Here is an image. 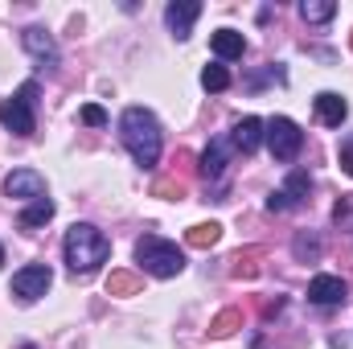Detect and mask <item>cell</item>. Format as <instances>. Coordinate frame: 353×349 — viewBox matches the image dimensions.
I'll list each match as a JSON object with an SVG mask.
<instances>
[{
    "label": "cell",
    "mask_w": 353,
    "mask_h": 349,
    "mask_svg": "<svg viewBox=\"0 0 353 349\" xmlns=\"http://www.w3.org/2000/svg\"><path fill=\"white\" fill-rule=\"evenodd\" d=\"M119 140L123 148L132 152V161L140 169H157L161 165V148H165V136H161V123L148 107H128L119 115Z\"/></svg>",
    "instance_id": "6da1fadb"
},
{
    "label": "cell",
    "mask_w": 353,
    "mask_h": 349,
    "mask_svg": "<svg viewBox=\"0 0 353 349\" xmlns=\"http://www.w3.org/2000/svg\"><path fill=\"white\" fill-rule=\"evenodd\" d=\"M62 251H66V267H70L74 275H90V271H99L103 263L111 259L107 235H103L99 226H90V222H74V226L66 230Z\"/></svg>",
    "instance_id": "7a4b0ae2"
},
{
    "label": "cell",
    "mask_w": 353,
    "mask_h": 349,
    "mask_svg": "<svg viewBox=\"0 0 353 349\" xmlns=\"http://www.w3.org/2000/svg\"><path fill=\"white\" fill-rule=\"evenodd\" d=\"M136 263L148 271V275H157V279H173L185 271V251L169 243V239H157V235H144L140 243H136Z\"/></svg>",
    "instance_id": "3957f363"
},
{
    "label": "cell",
    "mask_w": 353,
    "mask_h": 349,
    "mask_svg": "<svg viewBox=\"0 0 353 349\" xmlns=\"http://www.w3.org/2000/svg\"><path fill=\"white\" fill-rule=\"evenodd\" d=\"M33 103H37V83H25L12 99H0V123H4L12 136H33V132H37Z\"/></svg>",
    "instance_id": "277c9868"
},
{
    "label": "cell",
    "mask_w": 353,
    "mask_h": 349,
    "mask_svg": "<svg viewBox=\"0 0 353 349\" xmlns=\"http://www.w3.org/2000/svg\"><path fill=\"white\" fill-rule=\"evenodd\" d=\"M267 148H271V157L279 161V165H292L296 157H300V148H304V132L288 119V115H275V119H267V132H263Z\"/></svg>",
    "instance_id": "5b68a950"
},
{
    "label": "cell",
    "mask_w": 353,
    "mask_h": 349,
    "mask_svg": "<svg viewBox=\"0 0 353 349\" xmlns=\"http://www.w3.org/2000/svg\"><path fill=\"white\" fill-rule=\"evenodd\" d=\"M21 46H25V54L41 66V70H58V62H62V54H58V41L41 29V25H29L25 33H21Z\"/></svg>",
    "instance_id": "8992f818"
},
{
    "label": "cell",
    "mask_w": 353,
    "mask_h": 349,
    "mask_svg": "<svg viewBox=\"0 0 353 349\" xmlns=\"http://www.w3.org/2000/svg\"><path fill=\"white\" fill-rule=\"evenodd\" d=\"M50 283H54V271H50L46 263H29V267H21V271L12 275V292H17L21 300H41V296L50 292Z\"/></svg>",
    "instance_id": "52a82bcc"
},
{
    "label": "cell",
    "mask_w": 353,
    "mask_h": 349,
    "mask_svg": "<svg viewBox=\"0 0 353 349\" xmlns=\"http://www.w3.org/2000/svg\"><path fill=\"white\" fill-rule=\"evenodd\" d=\"M4 197H21V201H41L46 197V177L33 169H17L4 177Z\"/></svg>",
    "instance_id": "ba28073f"
},
{
    "label": "cell",
    "mask_w": 353,
    "mask_h": 349,
    "mask_svg": "<svg viewBox=\"0 0 353 349\" xmlns=\"http://www.w3.org/2000/svg\"><path fill=\"white\" fill-rule=\"evenodd\" d=\"M308 300L321 304V308H333V304H345L350 300V283L341 275H316L308 283Z\"/></svg>",
    "instance_id": "9c48e42d"
},
{
    "label": "cell",
    "mask_w": 353,
    "mask_h": 349,
    "mask_svg": "<svg viewBox=\"0 0 353 349\" xmlns=\"http://www.w3.org/2000/svg\"><path fill=\"white\" fill-rule=\"evenodd\" d=\"M201 17V4L197 0H173L169 8H165V25L173 29L176 41H185L189 33H193V21Z\"/></svg>",
    "instance_id": "30bf717a"
},
{
    "label": "cell",
    "mask_w": 353,
    "mask_h": 349,
    "mask_svg": "<svg viewBox=\"0 0 353 349\" xmlns=\"http://www.w3.org/2000/svg\"><path fill=\"white\" fill-rule=\"evenodd\" d=\"M230 161H234V144H230V136H214L210 148L201 152V173L210 177V181H218V177L226 173Z\"/></svg>",
    "instance_id": "8fae6325"
},
{
    "label": "cell",
    "mask_w": 353,
    "mask_h": 349,
    "mask_svg": "<svg viewBox=\"0 0 353 349\" xmlns=\"http://www.w3.org/2000/svg\"><path fill=\"white\" fill-rule=\"evenodd\" d=\"M312 107H316V119H321L325 128H341L345 115H350V103H345L337 90H321V94L312 99Z\"/></svg>",
    "instance_id": "7c38bea8"
},
{
    "label": "cell",
    "mask_w": 353,
    "mask_h": 349,
    "mask_svg": "<svg viewBox=\"0 0 353 349\" xmlns=\"http://www.w3.org/2000/svg\"><path fill=\"white\" fill-rule=\"evenodd\" d=\"M263 132L267 123L263 119H255V115H247V119H239L234 123V136H230V144H234V152H243V157H251L259 144H263Z\"/></svg>",
    "instance_id": "4fadbf2b"
},
{
    "label": "cell",
    "mask_w": 353,
    "mask_h": 349,
    "mask_svg": "<svg viewBox=\"0 0 353 349\" xmlns=\"http://www.w3.org/2000/svg\"><path fill=\"white\" fill-rule=\"evenodd\" d=\"M210 50H214L222 62H234V58L247 54V37H243L239 29H218V33L210 37Z\"/></svg>",
    "instance_id": "5bb4252c"
},
{
    "label": "cell",
    "mask_w": 353,
    "mask_h": 349,
    "mask_svg": "<svg viewBox=\"0 0 353 349\" xmlns=\"http://www.w3.org/2000/svg\"><path fill=\"white\" fill-rule=\"evenodd\" d=\"M50 218H54V201H50V197H41V201H29V206L21 210V218H17V222H21V230H37V226H46Z\"/></svg>",
    "instance_id": "9a60e30c"
},
{
    "label": "cell",
    "mask_w": 353,
    "mask_h": 349,
    "mask_svg": "<svg viewBox=\"0 0 353 349\" xmlns=\"http://www.w3.org/2000/svg\"><path fill=\"white\" fill-rule=\"evenodd\" d=\"M300 17H304L308 25H325V21L337 17V4H333V0H304V4H300Z\"/></svg>",
    "instance_id": "2e32d148"
},
{
    "label": "cell",
    "mask_w": 353,
    "mask_h": 349,
    "mask_svg": "<svg viewBox=\"0 0 353 349\" xmlns=\"http://www.w3.org/2000/svg\"><path fill=\"white\" fill-rule=\"evenodd\" d=\"M218 239H222V226H218V222H197V226H189V235H185V243H189V247H201V251L214 247Z\"/></svg>",
    "instance_id": "e0dca14e"
},
{
    "label": "cell",
    "mask_w": 353,
    "mask_h": 349,
    "mask_svg": "<svg viewBox=\"0 0 353 349\" xmlns=\"http://www.w3.org/2000/svg\"><path fill=\"white\" fill-rule=\"evenodd\" d=\"M140 288H144V279L132 275V271H111V279H107V292L111 296H136Z\"/></svg>",
    "instance_id": "ac0fdd59"
},
{
    "label": "cell",
    "mask_w": 353,
    "mask_h": 349,
    "mask_svg": "<svg viewBox=\"0 0 353 349\" xmlns=\"http://www.w3.org/2000/svg\"><path fill=\"white\" fill-rule=\"evenodd\" d=\"M234 329H243V312L239 308H226V312H218L210 321V337H230Z\"/></svg>",
    "instance_id": "d6986e66"
},
{
    "label": "cell",
    "mask_w": 353,
    "mask_h": 349,
    "mask_svg": "<svg viewBox=\"0 0 353 349\" xmlns=\"http://www.w3.org/2000/svg\"><path fill=\"white\" fill-rule=\"evenodd\" d=\"M308 185H312V181H308V173H300V169H296V173L288 177V185H283L279 193L288 197V206H300V201L308 197Z\"/></svg>",
    "instance_id": "ffe728a7"
},
{
    "label": "cell",
    "mask_w": 353,
    "mask_h": 349,
    "mask_svg": "<svg viewBox=\"0 0 353 349\" xmlns=\"http://www.w3.org/2000/svg\"><path fill=\"white\" fill-rule=\"evenodd\" d=\"M201 87H205V90H226V87H230V70H226L222 62L205 66V70H201Z\"/></svg>",
    "instance_id": "44dd1931"
},
{
    "label": "cell",
    "mask_w": 353,
    "mask_h": 349,
    "mask_svg": "<svg viewBox=\"0 0 353 349\" xmlns=\"http://www.w3.org/2000/svg\"><path fill=\"white\" fill-rule=\"evenodd\" d=\"M79 119H83L87 128H103V123H107V111H103L99 103H87V107L79 111Z\"/></svg>",
    "instance_id": "7402d4cb"
},
{
    "label": "cell",
    "mask_w": 353,
    "mask_h": 349,
    "mask_svg": "<svg viewBox=\"0 0 353 349\" xmlns=\"http://www.w3.org/2000/svg\"><path fill=\"white\" fill-rule=\"evenodd\" d=\"M341 169L353 177V132L345 136V140H341Z\"/></svg>",
    "instance_id": "603a6c76"
},
{
    "label": "cell",
    "mask_w": 353,
    "mask_h": 349,
    "mask_svg": "<svg viewBox=\"0 0 353 349\" xmlns=\"http://www.w3.org/2000/svg\"><path fill=\"white\" fill-rule=\"evenodd\" d=\"M267 210H271V214H283V210H292V206H288V197H283V193L275 189V193L267 197Z\"/></svg>",
    "instance_id": "cb8c5ba5"
},
{
    "label": "cell",
    "mask_w": 353,
    "mask_h": 349,
    "mask_svg": "<svg viewBox=\"0 0 353 349\" xmlns=\"http://www.w3.org/2000/svg\"><path fill=\"white\" fill-rule=\"evenodd\" d=\"M255 255H247V259H243V255H239V259H234V275H255V271H259V267H255Z\"/></svg>",
    "instance_id": "d4e9b609"
},
{
    "label": "cell",
    "mask_w": 353,
    "mask_h": 349,
    "mask_svg": "<svg viewBox=\"0 0 353 349\" xmlns=\"http://www.w3.org/2000/svg\"><path fill=\"white\" fill-rule=\"evenodd\" d=\"M308 251H312V255H316V251H321V243H308V239H296V255H300V259H304V255H308Z\"/></svg>",
    "instance_id": "484cf974"
},
{
    "label": "cell",
    "mask_w": 353,
    "mask_h": 349,
    "mask_svg": "<svg viewBox=\"0 0 353 349\" xmlns=\"http://www.w3.org/2000/svg\"><path fill=\"white\" fill-rule=\"evenodd\" d=\"M0 267H4V247H0Z\"/></svg>",
    "instance_id": "4316f807"
}]
</instances>
